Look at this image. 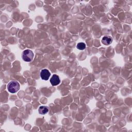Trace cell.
<instances>
[{"label":"cell","mask_w":132,"mask_h":132,"mask_svg":"<svg viewBox=\"0 0 132 132\" xmlns=\"http://www.w3.org/2000/svg\"><path fill=\"white\" fill-rule=\"evenodd\" d=\"M38 111L40 114H45L48 112V108L46 106H40L38 109Z\"/></svg>","instance_id":"obj_6"},{"label":"cell","mask_w":132,"mask_h":132,"mask_svg":"<svg viewBox=\"0 0 132 132\" xmlns=\"http://www.w3.org/2000/svg\"><path fill=\"white\" fill-rule=\"evenodd\" d=\"M77 48L79 50H84L86 48V44L83 42L78 43L77 44Z\"/></svg>","instance_id":"obj_7"},{"label":"cell","mask_w":132,"mask_h":132,"mask_svg":"<svg viewBox=\"0 0 132 132\" xmlns=\"http://www.w3.org/2000/svg\"><path fill=\"white\" fill-rule=\"evenodd\" d=\"M51 75V73L47 69H43L40 72V77L42 79L47 80L49 79Z\"/></svg>","instance_id":"obj_3"},{"label":"cell","mask_w":132,"mask_h":132,"mask_svg":"<svg viewBox=\"0 0 132 132\" xmlns=\"http://www.w3.org/2000/svg\"><path fill=\"white\" fill-rule=\"evenodd\" d=\"M112 42V39L110 36H104L102 40V42L105 45H108L110 44Z\"/></svg>","instance_id":"obj_5"},{"label":"cell","mask_w":132,"mask_h":132,"mask_svg":"<svg viewBox=\"0 0 132 132\" xmlns=\"http://www.w3.org/2000/svg\"><path fill=\"white\" fill-rule=\"evenodd\" d=\"M20 88L19 83L14 80L11 81L9 82L7 85V89L10 93H14L18 92Z\"/></svg>","instance_id":"obj_1"},{"label":"cell","mask_w":132,"mask_h":132,"mask_svg":"<svg viewBox=\"0 0 132 132\" xmlns=\"http://www.w3.org/2000/svg\"><path fill=\"white\" fill-rule=\"evenodd\" d=\"M50 82L52 85L53 86L59 85L60 82V80L59 76L56 74H54L50 79Z\"/></svg>","instance_id":"obj_4"},{"label":"cell","mask_w":132,"mask_h":132,"mask_svg":"<svg viewBox=\"0 0 132 132\" xmlns=\"http://www.w3.org/2000/svg\"><path fill=\"white\" fill-rule=\"evenodd\" d=\"M34 54L32 51L30 50H25L22 53V57L24 61L26 62H30L34 58Z\"/></svg>","instance_id":"obj_2"}]
</instances>
